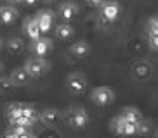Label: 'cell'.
<instances>
[{"mask_svg":"<svg viewBox=\"0 0 158 138\" xmlns=\"http://www.w3.org/2000/svg\"><path fill=\"white\" fill-rule=\"evenodd\" d=\"M54 33H56V36L59 38V40H70L71 36L75 35V28L71 26L70 23H61L56 26V29H54Z\"/></svg>","mask_w":158,"mask_h":138,"instance_id":"obj_15","label":"cell"},{"mask_svg":"<svg viewBox=\"0 0 158 138\" xmlns=\"http://www.w3.org/2000/svg\"><path fill=\"white\" fill-rule=\"evenodd\" d=\"M7 2H10V4H19V2H23V0H7Z\"/></svg>","mask_w":158,"mask_h":138,"instance_id":"obj_28","label":"cell"},{"mask_svg":"<svg viewBox=\"0 0 158 138\" xmlns=\"http://www.w3.org/2000/svg\"><path fill=\"white\" fill-rule=\"evenodd\" d=\"M111 129L115 133L122 135V136H132V135L137 133V124L129 123V121H125L123 117L116 116L115 119L111 121Z\"/></svg>","mask_w":158,"mask_h":138,"instance_id":"obj_5","label":"cell"},{"mask_svg":"<svg viewBox=\"0 0 158 138\" xmlns=\"http://www.w3.org/2000/svg\"><path fill=\"white\" fill-rule=\"evenodd\" d=\"M89 52H90V45H89V41H85V40L75 41L73 45L70 47V54L73 55L75 59H84V57H87Z\"/></svg>","mask_w":158,"mask_h":138,"instance_id":"obj_13","label":"cell"},{"mask_svg":"<svg viewBox=\"0 0 158 138\" xmlns=\"http://www.w3.org/2000/svg\"><path fill=\"white\" fill-rule=\"evenodd\" d=\"M61 117H63V114H61L57 109H54V107H47V109L40 110V121H42L44 124H49V126L59 123Z\"/></svg>","mask_w":158,"mask_h":138,"instance_id":"obj_12","label":"cell"},{"mask_svg":"<svg viewBox=\"0 0 158 138\" xmlns=\"http://www.w3.org/2000/svg\"><path fill=\"white\" fill-rule=\"evenodd\" d=\"M30 50H31L33 55H37V57H45V55L52 50V40L51 38H47V36L37 38V40L31 41Z\"/></svg>","mask_w":158,"mask_h":138,"instance_id":"obj_7","label":"cell"},{"mask_svg":"<svg viewBox=\"0 0 158 138\" xmlns=\"http://www.w3.org/2000/svg\"><path fill=\"white\" fill-rule=\"evenodd\" d=\"M148 45L151 50L158 52V35H153V36H148Z\"/></svg>","mask_w":158,"mask_h":138,"instance_id":"obj_22","label":"cell"},{"mask_svg":"<svg viewBox=\"0 0 158 138\" xmlns=\"http://www.w3.org/2000/svg\"><path fill=\"white\" fill-rule=\"evenodd\" d=\"M148 129H149L148 123H144V121H139V123H137V133H146Z\"/></svg>","mask_w":158,"mask_h":138,"instance_id":"obj_24","label":"cell"},{"mask_svg":"<svg viewBox=\"0 0 158 138\" xmlns=\"http://www.w3.org/2000/svg\"><path fill=\"white\" fill-rule=\"evenodd\" d=\"M10 129H12L19 138L24 136V135H28V133H31V128H30V126H24V124H14V126H10Z\"/></svg>","mask_w":158,"mask_h":138,"instance_id":"obj_20","label":"cell"},{"mask_svg":"<svg viewBox=\"0 0 158 138\" xmlns=\"http://www.w3.org/2000/svg\"><path fill=\"white\" fill-rule=\"evenodd\" d=\"M23 29H24V35H26L31 41L42 36V31H40V26H38V21H37L35 16H33V17H28L26 21H24Z\"/></svg>","mask_w":158,"mask_h":138,"instance_id":"obj_9","label":"cell"},{"mask_svg":"<svg viewBox=\"0 0 158 138\" xmlns=\"http://www.w3.org/2000/svg\"><path fill=\"white\" fill-rule=\"evenodd\" d=\"M5 48H7L10 54H19V52H23V48H24V41L19 36L9 38V40L5 41Z\"/></svg>","mask_w":158,"mask_h":138,"instance_id":"obj_17","label":"cell"},{"mask_svg":"<svg viewBox=\"0 0 158 138\" xmlns=\"http://www.w3.org/2000/svg\"><path fill=\"white\" fill-rule=\"evenodd\" d=\"M24 69L28 71L30 78H40L44 74H47V71L51 69L49 62L45 60V57H30L26 62H24Z\"/></svg>","mask_w":158,"mask_h":138,"instance_id":"obj_2","label":"cell"},{"mask_svg":"<svg viewBox=\"0 0 158 138\" xmlns=\"http://www.w3.org/2000/svg\"><path fill=\"white\" fill-rule=\"evenodd\" d=\"M156 138H158V131H156Z\"/></svg>","mask_w":158,"mask_h":138,"instance_id":"obj_30","label":"cell"},{"mask_svg":"<svg viewBox=\"0 0 158 138\" xmlns=\"http://www.w3.org/2000/svg\"><path fill=\"white\" fill-rule=\"evenodd\" d=\"M37 2H38V0H23V4H24V5H28V7H31V5H35Z\"/></svg>","mask_w":158,"mask_h":138,"instance_id":"obj_26","label":"cell"},{"mask_svg":"<svg viewBox=\"0 0 158 138\" xmlns=\"http://www.w3.org/2000/svg\"><path fill=\"white\" fill-rule=\"evenodd\" d=\"M2 138H19V136L14 133V131H12V129H7V131L4 133V136H2Z\"/></svg>","mask_w":158,"mask_h":138,"instance_id":"obj_25","label":"cell"},{"mask_svg":"<svg viewBox=\"0 0 158 138\" xmlns=\"http://www.w3.org/2000/svg\"><path fill=\"white\" fill-rule=\"evenodd\" d=\"M63 119L64 123L73 129H84L89 124L90 117H89V112L84 109V107H71L63 114Z\"/></svg>","mask_w":158,"mask_h":138,"instance_id":"obj_1","label":"cell"},{"mask_svg":"<svg viewBox=\"0 0 158 138\" xmlns=\"http://www.w3.org/2000/svg\"><path fill=\"white\" fill-rule=\"evenodd\" d=\"M0 73H2V62H0Z\"/></svg>","mask_w":158,"mask_h":138,"instance_id":"obj_29","label":"cell"},{"mask_svg":"<svg viewBox=\"0 0 158 138\" xmlns=\"http://www.w3.org/2000/svg\"><path fill=\"white\" fill-rule=\"evenodd\" d=\"M149 66L144 64V62H141V64H135L134 66V73L137 74V76H141V78H144V76H148L149 74Z\"/></svg>","mask_w":158,"mask_h":138,"instance_id":"obj_21","label":"cell"},{"mask_svg":"<svg viewBox=\"0 0 158 138\" xmlns=\"http://www.w3.org/2000/svg\"><path fill=\"white\" fill-rule=\"evenodd\" d=\"M10 79H12V83H14L16 86H24V85L28 83V79H30V74H28V71L24 69V66L14 67L12 73H10Z\"/></svg>","mask_w":158,"mask_h":138,"instance_id":"obj_14","label":"cell"},{"mask_svg":"<svg viewBox=\"0 0 158 138\" xmlns=\"http://www.w3.org/2000/svg\"><path fill=\"white\" fill-rule=\"evenodd\" d=\"M14 86L16 85L12 83L10 76H2V78H0V92H10Z\"/></svg>","mask_w":158,"mask_h":138,"instance_id":"obj_19","label":"cell"},{"mask_svg":"<svg viewBox=\"0 0 158 138\" xmlns=\"http://www.w3.org/2000/svg\"><path fill=\"white\" fill-rule=\"evenodd\" d=\"M120 117H123L125 121L134 123V124H137L139 121H143V116H141L139 109H135V107H125V109H122Z\"/></svg>","mask_w":158,"mask_h":138,"instance_id":"obj_16","label":"cell"},{"mask_svg":"<svg viewBox=\"0 0 158 138\" xmlns=\"http://www.w3.org/2000/svg\"><path fill=\"white\" fill-rule=\"evenodd\" d=\"M57 14L63 17V21L70 23L71 19L78 14V5L75 4V2H63L59 5V9H57Z\"/></svg>","mask_w":158,"mask_h":138,"instance_id":"obj_10","label":"cell"},{"mask_svg":"<svg viewBox=\"0 0 158 138\" xmlns=\"http://www.w3.org/2000/svg\"><path fill=\"white\" fill-rule=\"evenodd\" d=\"M90 100H92L96 105H99V107L110 105V104L115 102V92H113V88L104 86V85L96 86L92 92H90Z\"/></svg>","mask_w":158,"mask_h":138,"instance_id":"obj_3","label":"cell"},{"mask_svg":"<svg viewBox=\"0 0 158 138\" xmlns=\"http://www.w3.org/2000/svg\"><path fill=\"white\" fill-rule=\"evenodd\" d=\"M64 85L66 88H68V92L73 93V95H80V93H84L85 90H87V78H85L82 73H70L68 76H66L64 79Z\"/></svg>","mask_w":158,"mask_h":138,"instance_id":"obj_4","label":"cell"},{"mask_svg":"<svg viewBox=\"0 0 158 138\" xmlns=\"http://www.w3.org/2000/svg\"><path fill=\"white\" fill-rule=\"evenodd\" d=\"M35 17L38 21V26H40V31L42 35L49 33L52 29V23H54V12L49 9H40L37 14H35Z\"/></svg>","mask_w":158,"mask_h":138,"instance_id":"obj_8","label":"cell"},{"mask_svg":"<svg viewBox=\"0 0 158 138\" xmlns=\"http://www.w3.org/2000/svg\"><path fill=\"white\" fill-rule=\"evenodd\" d=\"M90 7H94V9H101L102 5L106 4V0H85Z\"/></svg>","mask_w":158,"mask_h":138,"instance_id":"obj_23","label":"cell"},{"mask_svg":"<svg viewBox=\"0 0 158 138\" xmlns=\"http://www.w3.org/2000/svg\"><path fill=\"white\" fill-rule=\"evenodd\" d=\"M45 2H51V0H45Z\"/></svg>","mask_w":158,"mask_h":138,"instance_id":"obj_31","label":"cell"},{"mask_svg":"<svg viewBox=\"0 0 158 138\" xmlns=\"http://www.w3.org/2000/svg\"><path fill=\"white\" fill-rule=\"evenodd\" d=\"M21 138H37L33 133H28V135H24V136H21Z\"/></svg>","mask_w":158,"mask_h":138,"instance_id":"obj_27","label":"cell"},{"mask_svg":"<svg viewBox=\"0 0 158 138\" xmlns=\"http://www.w3.org/2000/svg\"><path fill=\"white\" fill-rule=\"evenodd\" d=\"M146 35L148 36L158 35V16H153L146 21Z\"/></svg>","mask_w":158,"mask_h":138,"instance_id":"obj_18","label":"cell"},{"mask_svg":"<svg viewBox=\"0 0 158 138\" xmlns=\"http://www.w3.org/2000/svg\"><path fill=\"white\" fill-rule=\"evenodd\" d=\"M18 16H19V12L12 4L0 7V24H12L18 19Z\"/></svg>","mask_w":158,"mask_h":138,"instance_id":"obj_11","label":"cell"},{"mask_svg":"<svg viewBox=\"0 0 158 138\" xmlns=\"http://www.w3.org/2000/svg\"><path fill=\"white\" fill-rule=\"evenodd\" d=\"M0 47H2V43H0Z\"/></svg>","mask_w":158,"mask_h":138,"instance_id":"obj_32","label":"cell"},{"mask_svg":"<svg viewBox=\"0 0 158 138\" xmlns=\"http://www.w3.org/2000/svg\"><path fill=\"white\" fill-rule=\"evenodd\" d=\"M101 19L104 23H113L118 16H120V4L115 0H106V4L102 5L101 9Z\"/></svg>","mask_w":158,"mask_h":138,"instance_id":"obj_6","label":"cell"}]
</instances>
